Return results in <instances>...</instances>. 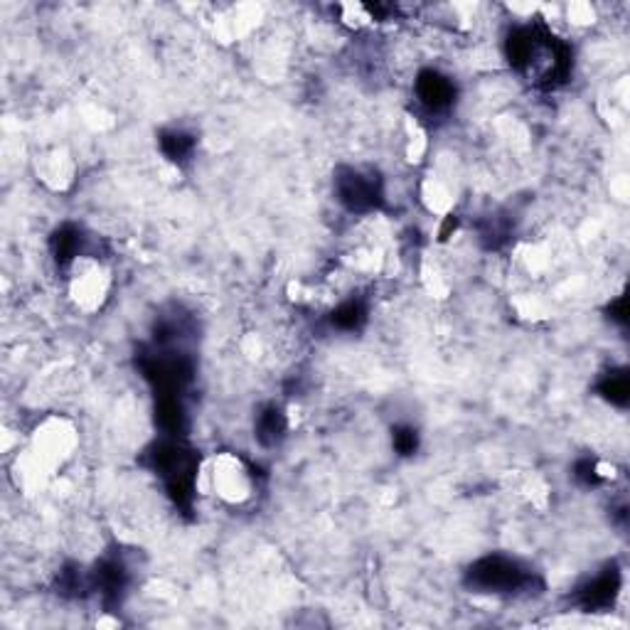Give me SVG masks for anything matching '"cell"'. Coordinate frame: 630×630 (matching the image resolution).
<instances>
[{
	"instance_id": "obj_3",
	"label": "cell",
	"mask_w": 630,
	"mask_h": 630,
	"mask_svg": "<svg viewBox=\"0 0 630 630\" xmlns=\"http://www.w3.org/2000/svg\"><path fill=\"white\" fill-rule=\"evenodd\" d=\"M65 296L79 313L94 315L106 308L114 293V269L106 259L91 251H77L75 257L63 261Z\"/></svg>"
},
{
	"instance_id": "obj_7",
	"label": "cell",
	"mask_w": 630,
	"mask_h": 630,
	"mask_svg": "<svg viewBox=\"0 0 630 630\" xmlns=\"http://www.w3.org/2000/svg\"><path fill=\"white\" fill-rule=\"evenodd\" d=\"M566 18H569V23H574V25H588L596 20V10L588 3H572L566 8Z\"/></svg>"
},
{
	"instance_id": "obj_2",
	"label": "cell",
	"mask_w": 630,
	"mask_h": 630,
	"mask_svg": "<svg viewBox=\"0 0 630 630\" xmlns=\"http://www.w3.org/2000/svg\"><path fill=\"white\" fill-rule=\"evenodd\" d=\"M195 485L227 507H244L257 497V475L235 451H217L195 471Z\"/></svg>"
},
{
	"instance_id": "obj_6",
	"label": "cell",
	"mask_w": 630,
	"mask_h": 630,
	"mask_svg": "<svg viewBox=\"0 0 630 630\" xmlns=\"http://www.w3.org/2000/svg\"><path fill=\"white\" fill-rule=\"evenodd\" d=\"M261 10L257 5H232L217 15V33L227 40H239L249 35L259 25Z\"/></svg>"
},
{
	"instance_id": "obj_5",
	"label": "cell",
	"mask_w": 630,
	"mask_h": 630,
	"mask_svg": "<svg viewBox=\"0 0 630 630\" xmlns=\"http://www.w3.org/2000/svg\"><path fill=\"white\" fill-rule=\"evenodd\" d=\"M419 200L431 215L451 217L455 202H459V182L449 170L426 172L419 182Z\"/></svg>"
},
{
	"instance_id": "obj_1",
	"label": "cell",
	"mask_w": 630,
	"mask_h": 630,
	"mask_svg": "<svg viewBox=\"0 0 630 630\" xmlns=\"http://www.w3.org/2000/svg\"><path fill=\"white\" fill-rule=\"evenodd\" d=\"M79 429L63 414H47L30 431V441L23 455H18V475L23 473L25 487L43 485L49 477L65 471L79 451Z\"/></svg>"
},
{
	"instance_id": "obj_4",
	"label": "cell",
	"mask_w": 630,
	"mask_h": 630,
	"mask_svg": "<svg viewBox=\"0 0 630 630\" xmlns=\"http://www.w3.org/2000/svg\"><path fill=\"white\" fill-rule=\"evenodd\" d=\"M35 176L53 192H65L75 182L77 162L67 148L49 146L40 150L35 158Z\"/></svg>"
}]
</instances>
